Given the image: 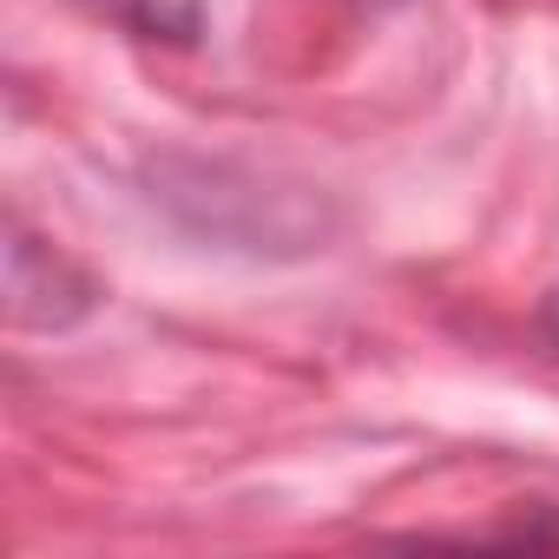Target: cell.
I'll return each instance as SVG.
<instances>
[{"label":"cell","mask_w":559,"mask_h":559,"mask_svg":"<svg viewBox=\"0 0 559 559\" xmlns=\"http://www.w3.org/2000/svg\"><path fill=\"white\" fill-rule=\"evenodd\" d=\"M99 304V284L34 230H8V317L21 330H73Z\"/></svg>","instance_id":"obj_1"},{"label":"cell","mask_w":559,"mask_h":559,"mask_svg":"<svg viewBox=\"0 0 559 559\" xmlns=\"http://www.w3.org/2000/svg\"><path fill=\"white\" fill-rule=\"evenodd\" d=\"M106 21H119L139 40H165V47H191L204 34V0H86Z\"/></svg>","instance_id":"obj_2"},{"label":"cell","mask_w":559,"mask_h":559,"mask_svg":"<svg viewBox=\"0 0 559 559\" xmlns=\"http://www.w3.org/2000/svg\"><path fill=\"white\" fill-rule=\"evenodd\" d=\"M539 330H546V336H552V343H559V290H552V297H546V304H539Z\"/></svg>","instance_id":"obj_3"},{"label":"cell","mask_w":559,"mask_h":559,"mask_svg":"<svg viewBox=\"0 0 559 559\" xmlns=\"http://www.w3.org/2000/svg\"><path fill=\"white\" fill-rule=\"evenodd\" d=\"M356 8H395V0H356Z\"/></svg>","instance_id":"obj_4"}]
</instances>
